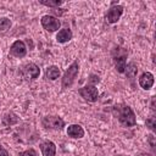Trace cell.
Here are the masks:
<instances>
[{
	"label": "cell",
	"instance_id": "cell-1",
	"mask_svg": "<svg viewBox=\"0 0 156 156\" xmlns=\"http://www.w3.org/2000/svg\"><path fill=\"white\" fill-rule=\"evenodd\" d=\"M118 121L126 127H133L135 124V115L133 110L127 105H119L113 108Z\"/></svg>",
	"mask_w": 156,
	"mask_h": 156
},
{
	"label": "cell",
	"instance_id": "cell-2",
	"mask_svg": "<svg viewBox=\"0 0 156 156\" xmlns=\"http://www.w3.org/2000/svg\"><path fill=\"white\" fill-rule=\"evenodd\" d=\"M78 69H79V63H78V61H74V62L67 68V71L65 72L63 78H62V88H63V89H66V88H68V87L72 85V83L74 82V79H76V77H77V74H78Z\"/></svg>",
	"mask_w": 156,
	"mask_h": 156
},
{
	"label": "cell",
	"instance_id": "cell-3",
	"mask_svg": "<svg viewBox=\"0 0 156 156\" xmlns=\"http://www.w3.org/2000/svg\"><path fill=\"white\" fill-rule=\"evenodd\" d=\"M41 123L45 128L49 129H62V127L65 126L63 119L57 116H46L43 118Z\"/></svg>",
	"mask_w": 156,
	"mask_h": 156
},
{
	"label": "cell",
	"instance_id": "cell-4",
	"mask_svg": "<svg viewBox=\"0 0 156 156\" xmlns=\"http://www.w3.org/2000/svg\"><path fill=\"white\" fill-rule=\"evenodd\" d=\"M79 94H80L82 98H84L85 100H88L90 102L96 101L98 98H99V91L94 85H87V87L80 88L79 89Z\"/></svg>",
	"mask_w": 156,
	"mask_h": 156
},
{
	"label": "cell",
	"instance_id": "cell-5",
	"mask_svg": "<svg viewBox=\"0 0 156 156\" xmlns=\"http://www.w3.org/2000/svg\"><path fill=\"white\" fill-rule=\"evenodd\" d=\"M126 57H127V51L123 48H118L117 49V55L113 56V61H115L116 69L119 73H123L124 72V68H126Z\"/></svg>",
	"mask_w": 156,
	"mask_h": 156
},
{
	"label": "cell",
	"instance_id": "cell-6",
	"mask_svg": "<svg viewBox=\"0 0 156 156\" xmlns=\"http://www.w3.org/2000/svg\"><path fill=\"white\" fill-rule=\"evenodd\" d=\"M41 26L48 32H55L56 29L60 28V21L56 17H54V16L45 15V16L41 17Z\"/></svg>",
	"mask_w": 156,
	"mask_h": 156
},
{
	"label": "cell",
	"instance_id": "cell-7",
	"mask_svg": "<svg viewBox=\"0 0 156 156\" xmlns=\"http://www.w3.org/2000/svg\"><path fill=\"white\" fill-rule=\"evenodd\" d=\"M122 13H123V7L121 5H115L108 10L106 20L108 23H116L119 20V17L122 16Z\"/></svg>",
	"mask_w": 156,
	"mask_h": 156
},
{
	"label": "cell",
	"instance_id": "cell-8",
	"mask_svg": "<svg viewBox=\"0 0 156 156\" xmlns=\"http://www.w3.org/2000/svg\"><path fill=\"white\" fill-rule=\"evenodd\" d=\"M10 52L11 55L16 56V57H23L27 52V49H26V45L23 41L21 40H17L15 41L12 45H11V49H10Z\"/></svg>",
	"mask_w": 156,
	"mask_h": 156
},
{
	"label": "cell",
	"instance_id": "cell-9",
	"mask_svg": "<svg viewBox=\"0 0 156 156\" xmlns=\"http://www.w3.org/2000/svg\"><path fill=\"white\" fill-rule=\"evenodd\" d=\"M39 73H40V69L34 63H28V65H26L23 67V74L28 79H35V78H38Z\"/></svg>",
	"mask_w": 156,
	"mask_h": 156
},
{
	"label": "cell",
	"instance_id": "cell-10",
	"mask_svg": "<svg viewBox=\"0 0 156 156\" xmlns=\"http://www.w3.org/2000/svg\"><path fill=\"white\" fill-rule=\"evenodd\" d=\"M139 84L143 89L145 90H149L152 85H154V76L150 73V72H145L140 76L139 78Z\"/></svg>",
	"mask_w": 156,
	"mask_h": 156
},
{
	"label": "cell",
	"instance_id": "cell-11",
	"mask_svg": "<svg viewBox=\"0 0 156 156\" xmlns=\"http://www.w3.org/2000/svg\"><path fill=\"white\" fill-rule=\"evenodd\" d=\"M56 146L52 141H45L41 144V154L43 156H55Z\"/></svg>",
	"mask_w": 156,
	"mask_h": 156
},
{
	"label": "cell",
	"instance_id": "cell-12",
	"mask_svg": "<svg viewBox=\"0 0 156 156\" xmlns=\"http://www.w3.org/2000/svg\"><path fill=\"white\" fill-rule=\"evenodd\" d=\"M67 134L72 138H82L84 135V130L79 124H71L67 129Z\"/></svg>",
	"mask_w": 156,
	"mask_h": 156
},
{
	"label": "cell",
	"instance_id": "cell-13",
	"mask_svg": "<svg viewBox=\"0 0 156 156\" xmlns=\"http://www.w3.org/2000/svg\"><path fill=\"white\" fill-rule=\"evenodd\" d=\"M56 39H57L58 43H66V41H68V40L72 39V32L69 29H67V28L66 29H62V30H60L57 33Z\"/></svg>",
	"mask_w": 156,
	"mask_h": 156
},
{
	"label": "cell",
	"instance_id": "cell-14",
	"mask_svg": "<svg viewBox=\"0 0 156 156\" xmlns=\"http://www.w3.org/2000/svg\"><path fill=\"white\" fill-rule=\"evenodd\" d=\"M124 72H126V76H127L129 79H133V78L136 76V73H138V67H136L135 62H129V63L126 66Z\"/></svg>",
	"mask_w": 156,
	"mask_h": 156
},
{
	"label": "cell",
	"instance_id": "cell-15",
	"mask_svg": "<svg viewBox=\"0 0 156 156\" xmlns=\"http://www.w3.org/2000/svg\"><path fill=\"white\" fill-rule=\"evenodd\" d=\"M45 74H46V78H49V79H51V80H55L56 78L60 77V69H58V67H56V66H50V67L46 68Z\"/></svg>",
	"mask_w": 156,
	"mask_h": 156
},
{
	"label": "cell",
	"instance_id": "cell-16",
	"mask_svg": "<svg viewBox=\"0 0 156 156\" xmlns=\"http://www.w3.org/2000/svg\"><path fill=\"white\" fill-rule=\"evenodd\" d=\"M2 122H4L5 126H13V124H16L18 122V118H17V116L15 113H11L10 112V113H6L4 116Z\"/></svg>",
	"mask_w": 156,
	"mask_h": 156
},
{
	"label": "cell",
	"instance_id": "cell-17",
	"mask_svg": "<svg viewBox=\"0 0 156 156\" xmlns=\"http://www.w3.org/2000/svg\"><path fill=\"white\" fill-rule=\"evenodd\" d=\"M62 2H63L62 0H49V1H46V0H40V4H43V5H45V6L55 7V9L58 7Z\"/></svg>",
	"mask_w": 156,
	"mask_h": 156
},
{
	"label": "cell",
	"instance_id": "cell-18",
	"mask_svg": "<svg viewBox=\"0 0 156 156\" xmlns=\"http://www.w3.org/2000/svg\"><path fill=\"white\" fill-rule=\"evenodd\" d=\"M11 27V21L9 18H0V30L1 32H5L9 28Z\"/></svg>",
	"mask_w": 156,
	"mask_h": 156
},
{
	"label": "cell",
	"instance_id": "cell-19",
	"mask_svg": "<svg viewBox=\"0 0 156 156\" xmlns=\"http://www.w3.org/2000/svg\"><path fill=\"white\" fill-rule=\"evenodd\" d=\"M146 126L151 129V130H155V127H156V119L155 117H150L146 119Z\"/></svg>",
	"mask_w": 156,
	"mask_h": 156
},
{
	"label": "cell",
	"instance_id": "cell-20",
	"mask_svg": "<svg viewBox=\"0 0 156 156\" xmlns=\"http://www.w3.org/2000/svg\"><path fill=\"white\" fill-rule=\"evenodd\" d=\"M20 156H37V152H35V150L29 149V150H27V151L21 152V154H20Z\"/></svg>",
	"mask_w": 156,
	"mask_h": 156
},
{
	"label": "cell",
	"instance_id": "cell-21",
	"mask_svg": "<svg viewBox=\"0 0 156 156\" xmlns=\"http://www.w3.org/2000/svg\"><path fill=\"white\" fill-rule=\"evenodd\" d=\"M52 12H54V13H56V15H58V16H61V15L65 12V10H61V9H54V10H52Z\"/></svg>",
	"mask_w": 156,
	"mask_h": 156
},
{
	"label": "cell",
	"instance_id": "cell-22",
	"mask_svg": "<svg viewBox=\"0 0 156 156\" xmlns=\"http://www.w3.org/2000/svg\"><path fill=\"white\" fill-rule=\"evenodd\" d=\"M0 156H9V152L4 149H0Z\"/></svg>",
	"mask_w": 156,
	"mask_h": 156
},
{
	"label": "cell",
	"instance_id": "cell-23",
	"mask_svg": "<svg viewBox=\"0 0 156 156\" xmlns=\"http://www.w3.org/2000/svg\"><path fill=\"white\" fill-rule=\"evenodd\" d=\"M151 110L155 111V98H154V96H152V99H151Z\"/></svg>",
	"mask_w": 156,
	"mask_h": 156
},
{
	"label": "cell",
	"instance_id": "cell-24",
	"mask_svg": "<svg viewBox=\"0 0 156 156\" xmlns=\"http://www.w3.org/2000/svg\"><path fill=\"white\" fill-rule=\"evenodd\" d=\"M139 156H149V155H145V154H141V155H139Z\"/></svg>",
	"mask_w": 156,
	"mask_h": 156
},
{
	"label": "cell",
	"instance_id": "cell-25",
	"mask_svg": "<svg viewBox=\"0 0 156 156\" xmlns=\"http://www.w3.org/2000/svg\"><path fill=\"white\" fill-rule=\"evenodd\" d=\"M0 149H1V144H0Z\"/></svg>",
	"mask_w": 156,
	"mask_h": 156
}]
</instances>
